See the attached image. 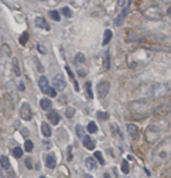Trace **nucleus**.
<instances>
[{
  "instance_id": "f257e3e1",
  "label": "nucleus",
  "mask_w": 171,
  "mask_h": 178,
  "mask_svg": "<svg viewBox=\"0 0 171 178\" xmlns=\"http://www.w3.org/2000/svg\"><path fill=\"white\" fill-rule=\"evenodd\" d=\"M129 109L132 113L137 115H143L148 113L151 109V103L146 99H138L131 101L129 103Z\"/></svg>"
},
{
  "instance_id": "f03ea898",
  "label": "nucleus",
  "mask_w": 171,
  "mask_h": 178,
  "mask_svg": "<svg viewBox=\"0 0 171 178\" xmlns=\"http://www.w3.org/2000/svg\"><path fill=\"white\" fill-rule=\"evenodd\" d=\"M160 134H161V131L158 125L150 124L145 129L144 136H145L146 141L148 143H155L160 138Z\"/></svg>"
},
{
  "instance_id": "7ed1b4c3",
  "label": "nucleus",
  "mask_w": 171,
  "mask_h": 178,
  "mask_svg": "<svg viewBox=\"0 0 171 178\" xmlns=\"http://www.w3.org/2000/svg\"><path fill=\"white\" fill-rule=\"evenodd\" d=\"M168 93V87L167 85L165 84H155L151 87V91H150V94L153 96V97H162V96L166 95Z\"/></svg>"
},
{
  "instance_id": "20e7f679",
  "label": "nucleus",
  "mask_w": 171,
  "mask_h": 178,
  "mask_svg": "<svg viewBox=\"0 0 171 178\" xmlns=\"http://www.w3.org/2000/svg\"><path fill=\"white\" fill-rule=\"evenodd\" d=\"M97 94H98V97L102 99V98H105L106 95L108 94L109 90H110V83L107 82V81H104V82H101L97 85Z\"/></svg>"
},
{
  "instance_id": "39448f33",
  "label": "nucleus",
  "mask_w": 171,
  "mask_h": 178,
  "mask_svg": "<svg viewBox=\"0 0 171 178\" xmlns=\"http://www.w3.org/2000/svg\"><path fill=\"white\" fill-rule=\"evenodd\" d=\"M20 115H21V118L26 120V121H29L32 117V111H31V107L30 105L24 102L22 103L21 105V108H20Z\"/></svg>"
},
{
  "instance_id": "423d86ee",
  "label": "nucleus",
  "mask_w": 171,
  "mask_h": 178,
  "mask_svg": "<svg viewBox=\"0 0 171 178\" xmlns=\"http://www.w3.org/2000/svg\"><path fill=\"white\" fill-rule=\"evenodd\" d=\"M53 85L56 88V90L62 91V90H64V88L66 87V85L67 84H66V81H65L63 76L61 74H58L53 78Z\"/></svg>"
},
{
  "instance_id": "0eeeda50",
  "label": "nucleus",
  "mask_w": 171,
  "mask_h": 178,
  "mask_svg": "<svg viewBox=\"0 0 171 178\" xmlns=\"http://www.w3.org/2000/svg\"><path fill=\"white\" fill-rule=\"evenodd\" d=\"M132 2V0H129V2H128V4L126 5V7L123 9V10L121 11V13L119 14V15L117 16V18L115 19V24L117 26H121L123 22H124L125 20V18L127 16V14H128V10H129V8H130V4Z\"/></svg>"
},
{
  "instance_id": "6e6552de",
  "label": "nucleus",
  "mask_w": 171,
  "mask_h": 178,
  "mask_svg": "<svg viewBox=\"0 0 171 178\" xmlns=\"http://www.w3.org/2000/svg\"><path fill=\"white\" fill-rule=\"evenodd\" d=\"M127 132L128 134L132 137V138H134V139H138L139 138V129L138 127L136 126L135 124H128L127 125Z\"/></svg>"
},
{
  "instance_id": "1a4fd4ad",
  "label": "nucleus",
  "mask_w": 171,
  "mask_h": 178,
  "mask_svg": "<svg viewBox=\"0 0 171 178\" xmlns=\"http://www.w3.org/2000/svg\"><path fill=\"white\" fill-rule=\"evenodd\" d=\"M35 25L38 28H43V29H45V30H50V25L43 17H39V16L36 17L35 18Z\"/></svg>"
},
{
  "instance_id": "9d476101",
  "label": "nucleus",
  "mask_w": 171,
  "mask_h": 178,
  "mask_svg": "<svg viewBox=\"0 0 171 178\" xmlns=\"http://www.w3.org/2000/svg\"><path fill=\"white\" fill-rule=\"evenodd\" d=\"M38 84H39V87H40L42 92L46 93L47 90H48V88H49L48 79H47L45 76H41V77L39 78V81H38Z\"/></svg>"
},
{
  "instance_id": "9b49d317",
  "label": "nucleus",
  "mask_w": 171,
  "mask_h": 178,
  "mask_svg": "<svg viewBox=\"0 0 171 178\" xmlns=\"http://www.w3.org/2000/svg\"><path fill=\"white\" fill-rule=\"evenodd\" d=\"M47 118H48L49 121L53 124V125H57L60 121V115L57 113L56 111H51L47 114Z\"/></svg>"
},
{
  "instance_id": "f8f14e48",
  "label": "nucleus",
  "mask_w": 171,
  "mask_h": 178,
  "mask_svg": "<svg viewBox=\"0 0 171 178\" xmlns=\"http://www.w3.org/2000/svg\"><path fill=\"white\" fill-rule=\"evenodd\" d=\"M85 166H86V168L90 171L96 170V168H97L96 161H95L92 157H87L86 159H85Z\"/></svg>"
},
{
  "instance_id": "ddd939ff",
  "label": "nucleus",
  "mask_w": 171,
  "mask_h": 178,
  "mask_svg": "<svg viewBox=\"0 0 171 178\" xmlns=\"http://www.w3.org/2000/svg\"><path fill=\"white\" fill-rule=\"evenodd\" d=\"M46 166L50 168V169H53L56 166V158L55 155L53 153H51L48 156H47V159H46Z\"/></svg>"
},
{
  "instance_id": "4468645a",
  "label": "nucleus",
  "mask_w": 171,
  "mask_h": 178,
  "mask_svg": "<svg viewBox=\"0 0 171 178\" xmlns=\"http://www.w3.org/2000/svg\"><path fill=\"white\" fill-rule=\"evenodd\" d=\"M83 145H84V147H86L88 150H93V149L95 148L94 142L91 140V138L87 135H85L83 137Z\"/></svg>"
},
{
  "instance_id": "2eb2a0df",
  "label": "nucleus",
  "mask_w": 171,
  "mask_h": 178,
  "mask_svg": "<svg viewBox=\"0 0 171 178\" xmlns=\"http://www.w3.org/2000/svg\"><path fill=\"white\" fill-rule=\"evenodd\" d=\"M41 131H42V134L45 136V137H49L51 136V128L48 125V123L46 122H42V125H41Z\"/></svg>"
},
{
  "instance_id": "dca6fc26",
  "label": "nucleus",
  "mask_w": 171,
  "mask_h": 178,
  "mask_svg": "<svg viewBox=\"0 0 171 178\" xmlns=\"http://www.w3.org/2000/svg\"><path fill=\"white\" fill-rule=\"evenodd\" d=\"M0 165L2 166L3 169H8L10 167V161H9V158L6 155L0 156Z\"/></svg>"
},
{
  "instance_id": "f3484780",
  "label": "nucleus",
  "mask_w": 171,
  "mask_h": 178,
  "mask_svg": "<svg viewBox=\"0 0 171 178\" xmlns=\"http://www.w3.org/2000/svg\"><path fill=\"white\" fill-rule=\"evenodd\" d=\"M40 106L43 110H48L52 107V102L51 100L47 99V98H43L40 100Z\"/></svg>"
},
{
  "instance_id": "a211bd4d",
  "label": "nucleus",
  "mask_w": 171,
  "mask_h": 178,
  "mask_svg": "<svg viewBox=\"0 0 171 178\" xmlns=\"http://www.w3.org/2000/svg\"><path fill=\"white\" fill-rule=\"evenodd\" d=\"M112 35H113V33L111 30H105V32H104V37H103V41H102V45H106L108 44L109 42H110L111 40V38H112Z\"/></svg>"
},
{
  "instance_id": "6ab92c4d",
  "label": "nucleus",
  "mask_w": 171,
  "mask_h": 178,
  "mask_svg": "<svg viewBox=\"0 0 171 178\" xmlns=\"http://www.w3.org/2000/svg\"><path fill=\"white\" fill-rule=\"evenodd\" d=\"M12 64H13V70H14V73L16 74V76H21V71L20 68H19V64H18V60L17 58H13L12 60Z\"/></svg>"
},
{
  "instance_id": "aec40b11",
  "label": "nucleus",
  "mask_w": 171,
  "mask_h": 178,
  "mask_svg": "<svg viewBox=\"0 0 171 178\" xmlns=\"http://www.w3.org/2000/svg\"><path fill=\"white\" fill-rule=\"evenodd\" d=\"M85 89H86V93H87V96L92 99L93 98V93H92V85H91V82L90 81H87L86 83H85Z\"/></svg>"
},
{
  "instance_id": "412c9836",
  "label": "nucleus",
  "mask_w": 171,
  "mask_h": 178,
  "mask_svg": "<svg viewBox=\"0 0 171 178\" xmlns=\"http://www.w3.org/2000/svg\"><path fill=\"white\" fill-rule=\"evenodd\" d=\"M48 15L51 19H53V20L55 21H60V14L58 11H56V10H51L49 11L48 13Z\"/></svg>"
},
{
  "instance_id": "4be33fe9",
  "label": "nucleus",
  "mask_w": 171,
  "mask_h": 178,
  "mask_svg": "<svg viewBox=\"0 0 171 178\" xmlns=\"http://www.w3.org/2000/svg\"><path fill=\"white\" fill-rule=\"evenodd\" d=\"M87 130H88L89 133H95V132H97V130H98L97 125L95 124V122H93V121L89 122V124L87 125Z\"/></svg>"
},
{
  "instance_id": "5701e85b",
  "label": "nucleus",
  "mask_w": 171,
  "mask_h": 178,
  "mask_svg": "<svg viewBox=\"0 0 171 178\" xmlns=\"http://www.w3.org/2000/svg\"><path fill=\"white\" fill-rule=\"evenodd\" d=\"M65 69H66V71L68 72V74H69V76H70V78L73 80L74 86H75V90H76V91H78V90H79V88H78V84H77V81H76V80L74 79V74H73V72L70 70V68H69L68 66H66V67H65Z\"/></svg>"
},
{
  "instance_id": "b1692460",
  "label": "nucleus",
  "mask_w": 171,
  "mask_h": 178,
  "mask_svg": "<svg viewBox=\"0 0 171 178\" xmlns=\"http://www.w3.org/2000/svg\"><path fill=\"white\" fill-rule=\"evenodd\" d=\"M75 61H76V63H78V64L84 63L85 62V55L83 53H81V52H79V53H77L75 56Z\"/></svg>"
},
{
  "instance_id": "393cba45",
  "label": "nucleus",
  "mask_w": 171,
  "mask_h": 178,
  "mask_svg": "<svg viewBox=\"0 0 171 178\" xmlns=\"http://www.w3.org/2000/svg\"><path fill=\"white\" fill-rule=\"evenodd\" d=\"M28 39H29V34H28V32H24L20 36V38H19V42H20L21 45H25L28 41Z\"/></svg>"
},
{
  "instance_id": "a878e982",
  "label": "nucleus",
  "mask_w": 171,
  "mask_h": 178,
  "mask_svg": "<svg viewBox=\"0 0 171 178\" xmlns=\"http://www.w3.org/2000/svg\"><path fill=\"white\" fill-rule=\"evenodd\" d=\"M121 170H122L123 173H124V174H128V173H129L130 168H129V163L127 162V160H123L122 166H121Z\"/></svg>"
},
{
  "instance_id": "bb28decb",
  "label": "nucleus",
  "mask_w": 171,
  "mask_h": 178,
  "mask_svg": "<svg viewBox=\"0 0 171 178\" xmlns=\"http://www.w3.org/2000/svg\"><path fill=\"white\" fill-rule=\"evenodd\" d=\"M22 155H23V151L19 146H17L13 149V156L15 158H20Z\"/></svg>"
},
{
  "instance_id": "cd10ccee",
  "label": "nucleus",
  "mask_w": 171,
  "mask_h": 178,
  "mask_svg": "<svg viewBox=\"0 0 171 178\" xmlns=\"http://www.w3.org/2000/svg\"><path fill=\"white\" fill-rule=\"evenodd\" d=\"M94 156L97 158V160L99 161V163H100L101 165H104L105 164V161H104V158L102 156V153L100 151H96L94 153Z\"/></svg>"
},
{
  "instance_id": "c85d7f7f",
  "label": "nucleus",
  "mask_w": 171,
  "mask_h": 178,
  "mask_svg": "<svg viewBox=\"0 0 171 178\" xmlns=\"http://www.w3.org/2000/svg\"><path fill=\"white\" fill-rule=\"evenodd\" d=\"M76 133H77V136L80 137V138H82L84 137V129L83 127L81 126V125H76Z\"/></svg>"
},
{
  "instance_id": "c756f323",
  "label": "nucleus",
  "mask_w": 171,
  "mask_h": 178,
  "mask_svg": "<svg viewBox=\"0 0 171 178\" xmlns=\"http://www.w3.org/2000/svg\"><path fill=\"white\" fill-rule=\"evenodd\" d=\"M74 114H75V109L73 107H67V109H66V111H65L66 117L71 118L74 116Z\"/></svg>"
},
{
  "instance_id": "7c9ffc66",
  "label": "nucleus",
  "mask_w": 171,
  "mask_h": 178,
  "mask_svg": "<svg viewBox=\"0 0 171 178\" xmlns=\"http://www.w3.org/2000/svg\"><path fill=\"white\" fill-rule=\"evenodd\" d=\"M24 147H25V151L26 152H31L32 149H33V143L31 140H26L25 144H24Z\"/></svg>"
},
{
  "instance_id": "2f4dec72",
  "label": "nucleus",
  "mask_w": 171,
  "mask_h": 178,
  "mask_svg": "<svg viewBox=\"0 0 171 178\" xmlns=\"http://www.w3.org/2000/svg\"><path fill=\"white\" fill-rule=\"evenodd\" d=\"M2 51H3V53L5 54L6 56H11V50H10V47H9L7 44H4L2 46Z\"/></svg>"
},
{
  "instance_id": "473e14b6",
  "label": "nucleus",
  "mask_w": 171,
  "mask_h": 178,
  "mask_svg": "<svg viewBox=\"0 0 171 178\" xmlns=\"http://www.w3.org/2000/svg\"><path fill=\"white\" fill-rule=\"evenodd\" d=\"M62 13H63V15L65 17H71V16H72V11L70 10L69 7H64L62 9Z\"/></svg>"
},
{
  "instance_id": "72a5a7b5",
  "label": "nucleus",
  "mask_w": 171,
  "mask_h": 178,
  "mask_svg": "<svg viewBox=\"0 0 171 178\" xmlns=\"http://www.w3.org/2000/svg\"><path fill=\"white\" fill-rule=\"evenodd\" d=\"M109 117V114L107 112H98V118L104 121V120H107Z\"/></svg>"
},
{
  "instance_id": "f704fd0d",
  "label": "nucleus",
  "mask_w": 171,
  "mask_h": 178,
  "mask_svg": "<svg viewBox=\"0 0 171 178\" xmlns=\"http://www.w3.org/2000/svg\"><path fill=\"white\" fill-rule=\"evenodd\" d=\"M46 93L48 94L50 97H55V96H56V90L54 88H52V87H49Z\"/></svg>"
},
{
  "instance_id": "c9c22d12",
  "label": "nucleus",
  "mask_w": 171,
  "mask_h": 178,
  "mask_svg": "<svg viewBox=\"0 0 171 178\" xmlns=\"http://www.w3.org/2000/svg\"><path fill=\"white\" fill-rule=\"evenodd\" d=\"M25 165L28 169H32V160L30 157H28L25 159Z\"/></svg>"
},
{
  "instance_id": "e433bc0d",
  "label": "nucleus",
  "mask_w": 171,
  "mask_h": 178,
  "mask_svg": "<svg viewBox=\"0 0 171 178\" xmlns=\"http://www.w3.org/2000/svg\"><path fill=\"white\" fill-rule=\"evenodd\" d=\"M37 48H38V50H39L40 53H42V54H46V48H45L44 46H42V45H40V44H38V45H37Z\"/></svg>"
},
{
  "instance_id": "4c0bfd02",
  "label": "nucleus",
  "mask_w": 171,
  "mask_h": 178,
  "mask_svg": "<svg viewBox=\"0 0 171 178\" xmlns=\"http://www.w3.org/2000/svg\"><path fill=\"white\" fill-rule=\"evenodd\" d=\"M35 62H36V65H37V69H38V71H39V72H43V71H44V68H43V67H42L41 63H39V61H38L36 58H35Z\"/></svg>"
},
{
  "instance_id": "58836bf2",
  "label": "nucleus",
  "mask_w": 171,
  "mask_h": 178,
  "mask_svg": "<svg viewBox=\"0 0 171 178\" xmlns=\"http://www.w3.org/2000/svg\"><path fill=\"white\" fill-rule=\"evenodd\" d=\"M106 62H107V63H106V69H109V68H110V60H109V53H108V52L106 53Z\"/></svg>"
},
{
  "instance_id": "ea45409f",
  "label": "nucleus",
  "mask_w": 171,
  "mask_h": 178,
  "mask_svg": "<svg viewBox=\"0 0 171 178\" xmlns=\"http://www.w3.org/2000/svg\"><path fill=\"white\" fill-rule=\"evenodd\" d=\"M21 134H22L23 136H28V135H29V132H28V129H27V128H22Z\"/></svg>"
},
{
  "instance_id": "a19ab883",
  "label": "nucleus",
  "mask_w": 171,
  "mask_h": 178,
  "mask_svg": "<svg viewBox=\"0 0 171 178\" xmlns=\"http://www.w3.org/2000/svg\"><path fill=\"white\" fill-rule=\"evenodd\" d=\"M127 0H117V3H118V6H124L126 4Z\"/></svg>"
},
{
  "instance_id": "79ce46f5",
  "label": "nucleus",
  "mask_w": 171,
  "mask_h": 178,
  "mask_svg": "<svg viewBox=\"0 0 171 178\" xmlns=\"http://www.w3.org/2000/svg\"><path fill=\"white\" fill-rule=\"evenodd\" d=\"M68 161H70L72 159V155H71V146H68Z\"/></svg>"
},
{
  "instance_id": "37998d69",
  "label": "nucleus",
  "mask_w": 171,
  "mask_h": 178,
  "mask_svg": "<svg viewBox=\"0 0 171 178\" xmlns=\"http://www.w3.org/2000/svg\"><path fill=\"white\" fill-rule=\"evenodd\" d=\"M19 89H20L21 91H24L25 90V85H24V83L22 82V81H21L20 83H19Z\"/></svg>"
},
{
  "instance_id": "c03bdc74",
  "label": "nucleus",
  "mask_w": 171,
  "mask_h": 178,
  "mask_svg": "<svg viewBox=\"0 0 171 178\" xmlns=\"http://www.w3.org/2000/svg\"><path fill=\"white\" fill-rule=\"evenodd\" d=\"M0 178H4L3 172H2V170H1V169H0Z\"/></svg>"
},
{
  "instance_id": "a18cd8bd",
  "label": "nucleus",
  "mask_w": 171,
  "mask_h": 178,
  "mask_svg": "<svg viewBox=\"0 0 171 178\" xmlns=\"http://www.w3.org/2000/svg\"><path fill=\"white\" fill-rule=\"evenodd\" d=\"M85 178H93V177H92V176H90V175H87V174H86V175H85Z\"/></svg>"
},
{
  "instance_id": "49530a36",
  "label": "nucleus",
  "mask_w": 171,
  "mask_h": 178,
  "mask_svg": "<svg viewBox=\"0 0 171 178\" xmlns=\"http://www.w3.org/2000/svg\"><path fill=\"white\" fill-rule=\"evenodd\" d=\"M40 178H44V177H40Z\"/></svg>"
}]
</instances>
